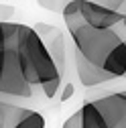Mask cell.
<instances>
[{"mask_svg":"<svg viewBox=\"0 0 126 128\" xmlns=\"http://www.w3.org/2000/svg\"><path fill=\"white\" fill-rule=\"evenodd\" d=\"M80 112H82V128H110L106 116L102 114V110L94 100H88L80 108Z\"/></svg>","mask_w":126,"mask_h":128,"instance_id":"8","label":"cell"},{"mask_svg":"<svg viewBox=\"0 0 126 128\" xmlns=\"http://www.w3.org/2000/svg\"><path fill=\"white\" fill-rule=\"evenodd\" d=\"M61 12L73 41V51L80 53L86 61H90L96 67H102L108 55L126 39V30L122 24L114 28H96L84 22L77 12L75 0H69Z\"/></svg>","mask_w":126,"mask_h":128,"instance_id":"2","label":"cell"},{"mask_svg":"<svg viewBox=\"0 0 126 128\" xmlns=\"http://www.w3.org/2000/svg\"><path fill=\"white\" fill-rule=\"evenodd\" d=\"M14 14L12 6H6V4H0V20H10V16Z\"/></svg>","mask_w":126,"mask_h":128,"instance_id":"13","label":"cell"},{"mask_svg":"<svg viewBox=\"0 0 126 128\" xmlns=\"http://www.w3.org/2000/svg\"><path fill=\"white\" fill-rule=\"evenodd\" d=\"M63 128H82V112L77 110L75 114H71L65 122H63Z\"/></svg>","mask_w":126,"mask_h":128,"instance_id":"12","label":"cell"},{"mask_svg":"<svg viewBox=\"0 0 126 128\" xmlns=\"http://www.w3.org/2000/svg\"><path fill=\"white\" fill-rule=\"evenodd\" d=\"M122 26H124V30H126V12H124V22H122Z\"/></svg>","mask_w":126,"mask_h":128,"instance_id":"15","label":"cell"},{"mask_svg":"<svg viewBox=\"0 0 126 128\" xmlns=\"http://www.w3.org/2000/svg\"><path fill=\"white\" fill-rule=\"evenodd\" d=\"M94 2H98L110 10H116V12H126V0H94Z\"/></svg>","mask_w":126,"mask_h":128,"instance_id":"11","label":"cell"},{"mask_svg":"<svg viewBox=\"0 0 126 128\" xmlns=\"http://www.w3.org/2000/svg\"><path fill=\"white\" fill-rule=\"evenodd\" d=\"M14 45H16V55H18L20 67L28 86L37 92V96L43 102L57 98L63 75L57 67L55 59L51 57L49 49H47L45 41L35 30V26L18 22Z\"/></svg>","mask_w":126,"mask_h":128,"instance_id":"1","label":"cell"},{"mask_svg":"<svg viewBox=\"0 0 126 128\" xmlns=\"http://www.w3.org/2000/svg\"><path fill=\"white\" fill-rule=\"evenodd\" d=\"M73 59H75V71H77V77H80V82H82L86 88H96V86H102V84L112 82V77H110L102 67L92 65V63L86 61L80 53L73 51Z\"/></svg>","mask_w":126,"mask_h":128,"instance_id":"6","label":"cell"},{"mask_svg":"<svg viewBox=\"0 0 126 128\" xmlns=\"http://www.w3.org/2000/svg\"><path fill=\"white\" fill-rule=\"evenodd\" d=\"M102 69L112 79L126 77V39L108 55V59L104 61V65H102Z\"/></svg>","mask_w":126,"mask_h":128,"instance_id":"7","label":"cell"},{"mask_svg":"<svg viewBox=\"0 0 126 128\" xmlns=\"http://www.w3.org/2000/svg\"><path fill=\"white\" fill-rule=\"evenodd\" d=\"M71 94H73V86L71 84H65V88H63V94H61V102H65L67 98H71Z\"/></svg>","mask_w":126,"mask_h":128,"instance_id":"14","label":"cell"},{"mask_svg":"<svg viewBox=\"0 0 126 128\" xmlns=\"http://www.w3.org/2000/svg\"><path fill=\"white\" fill-rule=\"evenodd\" d=\"M45 116L41 114V112L33 110V108H24L22 114L18 118V122L14 124L12 128H45Z\"/></svg>","mask_w":126,"mask_h":128,"instance_id":"10","label":"cell"},{"mask_svg":"<svg viewBox=\"0 0 126 128\" xmlns=\"http://www.w3.org/2000/svg\"><path fill=\"white\" fill-rule=\"evenodd\" d=\"M16 26L18 22L0 20V100L30 108L33 104H41L43 100L24 79L14 45Z\"/></svg>","mask_w":126,"mask_h":128,"instance_id":"3","label":"cell"},{"mask_svg":"<svg viewBox=\"0 0 126 128\" xmlns=\"http://www.w3.org/2000/svg\"><path fill=\"white\" fill-rule=\"evenodd\" d=\"M35 30L45 41L47 49H49L51 57L55 59L61 75H65V67H67V45H65V39H63V33L55 24H45V22L35 24Z\"/></svg>","mask_w":126,"mask_h":128,"instance_id":"5","label":"cell"},{"mask_svg":"<svg viewBox=\"0 0 126 128\" xmlns=\"http://www.w3.org/2000/svg\"><path fill=\"white\" fill-rule=\"evenodd\" d=\"M22 110H24V106H16V104L0 100V128H12L18 122Z\"/></svg>","mask_w":126,"mask_h":128,"instance_id":"9","label":"cell"},{"mask_svg":"<svg viewBox=\"0 0 126 128\" xmlns=\"http://www.w3.org/2000/svg\"><path fill=\"white\" fill-rule=\"evenodd\" d=\"M75 6L77 12L84 22H88L90 26H96V28H114L120 26L124 22V14L116 12V10H110L94 0H75Z\"/></svg>","mask_w":126,"mask_h":128,"instance_id":"4","label":"cell"}]
</instances>
